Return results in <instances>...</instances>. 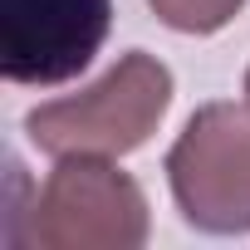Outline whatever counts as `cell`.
<instances>
[{"mask_svg": "<svg viewBox=\"0 0 250 250\" xmlns=\"http://www.w3.org/2000/svg\"><path fill=\"white\" fill-rule=\"evenodd\" d=\"M245 98H250V69H245Z\"/></svg>", "mask_w": 250, "mask_h": 250, "instance_id": "cell-6", "label": "cell"}, {"mask_svg": "<svg viewBox=\"0 0 250 250\" xmlns=\"http://www.w3.org/2000/svg\"><path fill=\"white\" fill-rule=\"evenodd\" d=\"M172 108V69L147 49L123 54L98 83L25 113V133L49 157H123L143 147Z\"/></svg>", "mask_w": 250, "mask_h": 250, "instance_id": "cell-1", "label": "cell"}, {"mask_svg": "<svg viewBox=\"0 0 250 250\" xmlns=\"http://www.w3.org/2000/svg\"><path fill=\"white\" fill-rule=\"evenodd\" d=\"M167 182L196 230H250V113L235 103L196 108L167 152Z\"/></svg>", "mask_w": 250, "mask_h": 250, "instance_id": "cell-3", "label": "cell"}, {"mask_svg": "<svg viewBox=\"0 0 250 250\" xmlns=\"http://www.w3.org/2000/svg\"><path fill=\"white\" fill-rule=\"evenodd\" d=\"M113 0H0V74L10 83H64L93 64Z\"/></svg>", "mask_w": 250, "mask_h": 250, "instance_id": "cell-4", "label": "cell"}, {"mask_svg": "<svg viewBox=\"0 0 250 250\" xmlns=\"http://www.w3.org/2000/svg\"><path fill=\"white\" fill-rule=\"evenodd\" d=\"M147 5L177 35H216L240 15L245 0H147Z\"/></svg>", "mask_w": 250, "mask_h": 250, "instance_id": "cell-5", "label": "cell"}, {"mask_svg": "<svg viewBox=\"0 0 250 250\" xmlns=\"http://www.w3.org/2000/svg\"><path fill=\"white\" fill-rule=\"evenodd\" d=\"M147 196L108 157H59L35 201L5 226L20 250H138L147 240Z\"/></svg>", "mask_w": 250, "mask_h": 250, "instance_id": "cell-2", "label": "cell"}]
</instances>
